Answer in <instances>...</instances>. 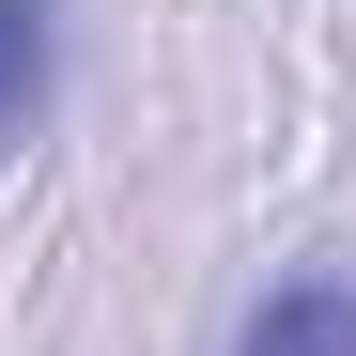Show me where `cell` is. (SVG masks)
Masks as SVG:
<instances>
[{"label": "cell", "mask_w": 356, "mask_h": 356, "mask_svg": "<svg viewBox=\"0 0 356 356\" xmlns=\"http://www.w3.org/2000/svg\"><path fill=\"white\" fill-rule=\"evenodd\" d=\"M47 108H63V0H0V155H31Z\"/></svg>", "instance_id": "7a4b0ae2"}, {"label": "cell", "mask_w": 356, "mask_h": 356, "mask_svg": "<svg viewBox=\"0 0 356 356\" xmlns=\"http://www.w3.org/2000/svg\"><path fill=\"white\" fill-rule=\"evenodd\" d=\"M232 356H356V279L341 264H294L232 310Z\"/></svg>", "instance_id": "6da1fadb"}]
</instances>
